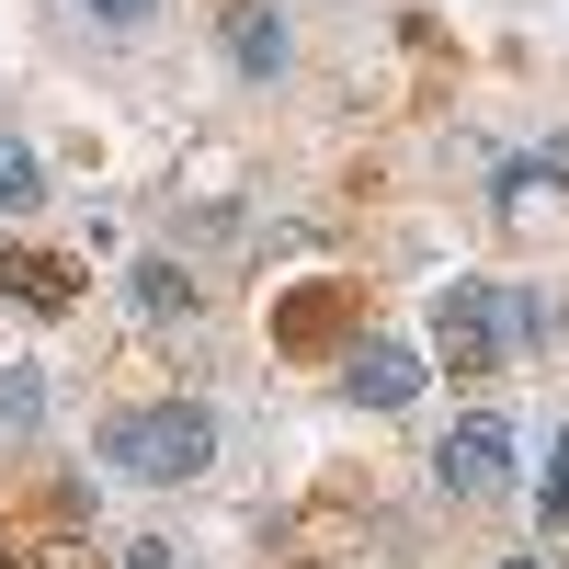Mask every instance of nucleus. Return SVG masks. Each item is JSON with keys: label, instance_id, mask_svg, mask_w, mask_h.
<instances>
[{"label": "nucleus", "instance_id": "f257e3e1", "mask_svg": "<svg viewBox=\"0 0 569 569\" xmlns=\"http://www.w3.org/2000/svg\"><path fill=\"white\" fill-rule=\"evenodd\" d=\"M103 456L126 467V479H206L217 421H206L194 399H149V410H114V421H103Z\"/></svg>", "mask_w": 569, "mask_h": 569}, {"label": "nucleus", "instance_id": "f03ea898", "mask_svg": "<svg viewBox=\"0 0 569 569\" xmlns=\"http://www.w3.org/2000/svg\"><path fill=\"white\" fill-rule=\"evenodd\" d=\"M433 353H445L456 376H501V365H512V319H501V284H490V273H456V284H445Z\"/></svg>", "mask_w": 569, "mask_h": 569}, {"label": "nucleus", "instance_id": "7ed1b4c3", "mask_svg": "<svg viewBox=\"0 0 569 569\" xmlns=\"http://www.w3.org/2000/svg\"><path fill=\"white\" fill-rule=\"evenodd\" d=\"M433 479H445L456 501H501V490H512V421H490V410H467L456 433L433 445Z\"/></svg>", "mask_w": 569, "mask_h": 569}, {"label": "nucleus", "instance_id": "20e7f679", "mask_svg": "<svg viewBox=\"0 0 569 569\" xmlns=\"http://www.w3.org/2000/svg\"><path fill=\"white\" fill-rule=\"evenodd\" d=\"M353 273H308L297 284V297H284L273 308V353H330V342H342V330H353Z\"/></svg>", "mask_w": 569, "mask_h": 569}, {"label": "nucleus", "instance_id": "39448f33", "mask_svg": "<svg viewBox=\"0 0 569 569\" xmlns=\"http://www.w3.org/2000/svg\"><path fill=\"white\" fill-rule=\"evenodd\" d=\"M0 297L34 308V319H69L80 308V262L69 251H0Z\"/></svg>", "mask_w": 569, "mask_h": 569}, {"label": "nucleus", "instance_id": "423d86ee", "mask_svg": "<svg viewBox=\"0 0 569 569\" xmlns=\"http://www.w3.org/2000/svg\"><path fill=\"white\" fill-rule=\"evenodd\" d=\"M228 58H240V80H284L297 69V34H284L273 0H228Z\"/></svg>", "mask_w": 569, "mask_h": 569}, {"label": "nucleus", "instance_id": "0eeeda50", "mask_svg": "<svg viewBox=\"0 0 569 569\" xmlns=\"http://www.w3.org/2000/svg\"><path fill=\"white\" fill-rule=\"evenodd\" d=\"M342 388H353L365 410H399V399H421V353H399V342H353V353H342Z\"/></svg>", "mask_w": 569, "mask_h": 569}, {"label": "nucleus", "instance_id": "6e6552de", "mask_svg": "<svg viewBox=\"0 0 569 569\" xmlns=\"http://www.w3.org/2000/svg\"><path fill=\"white\" fill-rule=\"evenodd\" d=\"M34 421H46V376L34 365H0V445H23Z\"/></svg>", "mask_w": 569, "mask_h": 569}, {"label": "nucleus", "instance_id": "1a4fd4ad", "mask_svg": "<svg viewBox=\"0 0 569 569\" xmlns=\"http://www.w3.org/2000/svg\"><path fill=\"white\" fill-rule=\"evenodd\" d=\"M137 308H149V319L194 308V273H182V262H137Z\"/></svg>", "mask_w": 569, "mask_h": 569}, {"label": "nucleus", "instance_id": "9d476101", "mask_svg": "<svg viewBox=\"0 0 569 569\" xmlns=\"http://www.w3.org/2000/svg\"><path fill=\"white\" fill-rule=\"evenodd\" d=\"M46 194V182H34V149H0V217H23Z\"/></svg>", "mask_w": 569, "mask_h": 569}, {"label": "nucleus", "instance_id": "9b49d317", "mask_svg": "<svg viewBox=\"0 0 569 569\" xmlns=\"http://www.w3.org/2000/svg\"><path fill=\"white\" fill-rule=\"evenodd\" d=\"M536 512H547V525H569V433L547 445V479H536Z\"/></svg>", "mask_w": 569, "mask_h": 569}, {"label": "nucleus", "instance_id": "f8f14e48", "mask_svg": "<svg viewBox=\"0 0 569 569\" xmlns=\"http://www.w3.org/2000/svg\"><path fill=\"white\" fill-rule=\"evenodd\" d=\"M12 569H91V547L80 536H34V547H12Z\"/></svg>", "mask_w": 569, "mask_h": 569}, {"label": "nucleus", "instance_id": "ddd939ff", "mask_svg": "<svg viewBox=\"0 0 569 569\" xmlns=\"http://www.w3.org/2000/svg\"><path fill=\"white\" fill-rule=\"evenodd\" d=\"M80 12H91V23H114V34H137V23L160 12V0H80Z\"/></svg>", "mask_w": 569, "mask_h": 569}, {"label": "nucleus", "instance_id": "4468645a", "mask_svg": "<svg viewBox=\"0 0 569 569\" xmlns=\"http://www.w3.org/2000/svg\"><path fill=\"white\" fill-rule=\"evenodd\" d=\"M126 569H182V558H171L160 536H137V547H126Z\"/></svg>", "mask_w": 569, "mask_h": 569}, {"label": "nucleus", "instance_id": "2eb2a0df", "mask_svg": "<svg viewBox=\"0 0 569 569\" xmlns=\"http://www.w3.org/2000/svg\"><path fill=\"white\" fill-rule=\"evenodd\" d=\"M501 569H547V558H501Z\"/></svg>", "mask_w": 569, "mask_h": 569}]
</instances>
